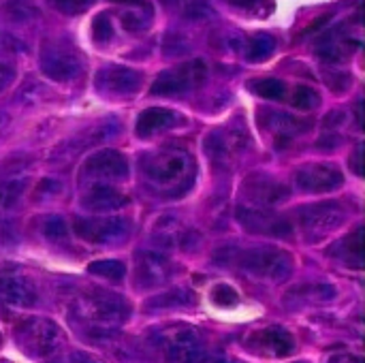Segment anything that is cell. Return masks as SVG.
Returning a JSON list of instances; mask_svg holds the SVG:
<instances>
[{
    "label": "cell",
    "mask_w": 365,
    "mask_h": 363,
    "mask_svg": "<svg viewBox=\"0 0 365 363\" xmlns=\"http://www.w3.org/2000/svg\"><path fill=\"white\" fill-rule=\"evenodd\" d=\"M195 297L188 289H171V291H165L156 297H152L148 302V310H167V308H178V306H188L192 304Z\"/></svg>",
    "instance_id": "obj_24"
},
{
    "label": "cell",
    "mask_w": 365,
    "mask_h": 363,
    "mask_svg": "<svg viewBox=\"0 0 365 363\" xmlns=\"http://www.w3.org/2000/svg\"><path fill=\"white\" fill-rule=\"evenodd\" d=\"M261 124L274 139L278 148H284L291 139H295L299 133L308 128V122L282 111H263L261 113Z\"/></svg>",
    "instance_id": "obj_19"
},
{
    "label": "cell",
    "mask_w": 365,
    "mask_h": 363,
    "mask_svg": "<svg viewBox=\"0 0 365 363\" xmlns=\"http://www.w3.org/2000/svg\"><path fill=\"white\" fill-rule=\"evenodd\" d=\"M346 246V263L353 265L355 270H361L364 265V242H361V229H357L349 240L342 242Z\"/></svg>",
    "instance_id": "obj_30"
},
{
    "label": "cell",
    "mask_w": 365,
    "mask_h": 363,
    "mask_svg": "<svg viewBox=\"0 0 365 363\" xmlns=\"http://www.w3.org/2000/svg\"><path fill=\"white\" fill-rule=\"evenodd\" d=\"M178 122H180V118L175 111L165 109V107H150L139 113L135 131L139 137H152L156 133H165V131L173 128Z\"/></svg>",
    "instance_id": "obj_21"
},
{
    "label": "cell",
    "mask_w": 365,
    "mask_h": 363,
    "mask_svg": "<svg viewBox=\"0 0 365 363\" xmlns=\"http://www.w3.org/2000/svg\"><path fill=\"white\" fill-rule=\"evenodd\" d=\"M259 340H261V347L265 344L274 355L278 357H287L295 351V340L293 336L282 329V327H267L259 334Z\"/></svg>",
    "instance_id": "obj_23"
},
{
    "label": "cell",
    "mask_w": 365,
    "mask_h": 363,
    "mask_svg": "<svg viewBox=\"0 0 365 363\" xmlns=\"http://www.w3.org/2000/svg\"><path fill=\"white\" fill-rule=\"evenodd\" d=\"M188 233L190 231L184 227V223L178 216L165 214V216H160L156 220V225L152 229V240H154V244H156V248L160 252V250H171L175 246L184 248V242H186Z\"/></svg>",
    "instance_id": "obj_20"
},
{
    "label": "cell",
    "mask_w": 365,
    "mask_h": 363,
    "mask_svg": "<svg viewBox=\"0 0 365 363\" xmlns=\"http://www.w3.org/2000/svg\"><path fill=\"white\" fill-rule=\"evenodd\" d=\"M47 2L53 11L62 15H79L94 4V0H47Z\"/></svg>",
    "instance_id": "obj_33"
},
{
    "label": "cell",
    "mask_w": 365,
    "mask_h": 363,
    "mask_svg": "<svg viewBox=\"0 0 365 363\" xmlns=\"http://www.w3.org/2000/svg\"><path fill=\"white\" fill-rule=\"evenodd\" d=\"M41 71L56 81H73L81 75L83 62L79 53L68 47V43H51L45 45L41 53Z\"/></svg>",
    "instance_id": "obj_9"
},
{
    "label": "cell",
    "mask_w": 365,
    "mask_h": 363,
    "mask_svg": "<svg viewBox=\"0 0 365 363\" xmlns=\"http://www.w3.org/2000/svg\"><path fill=\"white\" fill-rule=\"evenodd\" d=\"M291 103H293V107H297L302 111H310L319 105V92L310 86H297Z\"/></svg>",
    "instance_id": "obj_31"
},
{
    "label": "cell",
    "mask_w": 365,
    "mask_h": 363,
    "mask_svg": "<svg viewBox=\"0 0 365 363\" xmlns=\"http://www.w3.org/2000/svg\"><path fill=\"white\" fill-rule=\"evenodd\" d=\"M19 347L32 357H51L60 349V329L47 319H28L17 325Z\"/></svg>",
    "instance_id": "obj_4"
},
{
    "label": "cell",
    "mask_w": 365,
    "mask_h": 363,
    "mask_svg": "<svg viewBox=\"0 0 365 363\" xmlns=\"http://www.w3.org/2000/svg\"><path fill=\"white\" fill-rule=\"evenodd\" d=\"M15 79V66L11 62H0V92L9 88Z\"/></svg>",
    "instance_id": "obj_38"
},
{
    "label": "cell",
    "mask_w": 365,
    "mask_h": 363,
    "mask_svg": "<svg viewBox=\"0 0 365 363\" xmlns=\"http://www.w3.org/2000/svg\"><path fill=\"white\" fill-rule=\"evenodd\" d=\"M331 363H361V359H357L353 355H340V357H336Z\"/></svg>",
    "instance_id": "obj_40"
},
{
    "label": "cell",
    "mask_w": 365,
    "mask_h": 363,
    "mask_svg": "<svg viewBox=\"0 0 365 363\" xmlns=\"http://www.w3.org/2000/svg\"><path fill=\"white\" fill-rule=\"evenodd\" d=\"M92 39L96 43H107L113 39V24L109 13H98L92 21Z\"/></svg>",
    "instance_id": "obj_32"
},
{
    "label": "cell",
    "mask_w": 365,
    "mask_h": 363,
    "mask_svg": "<svg viewBox=\"0 0 365 363\" xmlns=\"http://www.w3.org/2000/svg\"><path fill=\"white\" fill-rule=\"evenodd\" d=\"M43 233H45V237H49V240H66L68 229H66V223H64L60 216H51V218L45 220Z\"/></svg>",
    "instance_id": "obj_35"
},
{
    "label": "cell",
    "mask_w": 365,
    "mask_h": 363,
    "mask_svg": "<svg viewBox=\"0 0 365 363\" xmlns=\"http://www.w3.org/2000/svg\"><path fill=\"white\" fill-rule=\"evenodd\" d=\"M62 193V184H60V180H53V178H45V180H41L38 182V186H36V197L38 199H53V197H58Z\"/></svg>",
    "instance_id": "obj_36"
},
{
    "label": "cell",
    "mask_w": 365,
    "mask_h": 363,
    "mask_svg": "<svg viewBox=\"0 0 365 363\" xmlns=\"http://www.w3.org/2000/svg\"><path fill=\"white\" fill-rule=\"evenodd\" d=\"M244 195L246 199L257 205V208H269V205H276V203H282L289 199L291 190L287 184L269 178V175H263V173H255L246 180L244 184Z\"/></svg>",
    "instance_id": "obj_16"
},
{
    "label": "cell",
    "mask_w": 365,
    "mask_h": 363,
    "mask_svg": "<svg viewBox=\"0 0 365 363\" xmlns=\"http://www.w3.org/2000/svg\"><path fill=\"white\" fill-rule=\"evenodd\" d=\"M212 363H227V362H225V359H214Z\"/></svg>",
    "instance_id": "obj_41"
},
{
    "label": "cell",
    "mask_w": 365,
    "mask_h": 363,
    "mask_svg": "<svg viewBox=\"0 0 365 363\" xmlns=\"http://www.w3.org/2000/svg\"><path fill=\"white\" fill-rule=\"evenodd\" d=\"M81 182H94V184H113L128 178V160L118 150L105 148L94 152L86 158L81 173Z\"/></svg>",
    "instance_id": "obj_7"
},
{
    "label": "cell",
    "mask_w": 365,
    "mask_h": 363,
    "mask_svg": "<svg viewBox=\"0 0 365 363\" xmlns=\"http://www.w3.org/2000/svg\"><path fill=\"white\" fill-rule=\"evenodd\" d=\"M141 169L152 184L160 188H178L192 175V158L178 148L158 150L141 160Z\"/></svg>",
    "instance_id": "obj_1"
},
{
    "label": "cell",
    "mask_w": 365,
    "mask_h": 363,
    "mask_svg": "<svg viewBox=\"0 0 365 363\" xmlns=\"http://www.w3.org/2000/svg\"><path fill=\"white\" fill-rule=\"evenodd\" d=\"M0 304L15 306V308H30L36 304V289L26 276L13 270H2L0 272Z\"/></svg>",
    "instance_id": "obj_17"
},
{
    "label": "cell",
    "mask_w": 365,
    "mask_h": 363,
    "mask_svg": "<svg viewBox=\"0 0 365 363\" xmlns=\"http://www.w3.org/2000/svg\"><path fill=\"white\" fill-rule=\"evenodd\" d=\"M83 310L96 327H115L130 315L128 302L109 291H92L83 300Z\"/></svg>",
    "instance_id": "obj_8"
},
{
    "label": "cell",
    "mask_w": 365,
    "mask_h": 363,
    "mask_svg": "<svg viewBox=\"0 0 365 363\" xmlns=\"http://www.w3.org/2000/svg\"><path fill=\"white\" fill-rule=\"evenodd\" d=\"M252 90L257 96L261 98H269V101H280L284 98V92H287V86L284 81L276 79V77H265V79H259L252 83Z\"/></svg>",
    "instance_id": "obj_28"
},
{
    "label": "cell",
    "mask_w": 365,
    "mask_h": 363,
    "mask_svg": "<svg viewBox=\"0 0 365 363\" xmlns=\"http://www.w3.org/2000/svg\"><path fill=\"white\" fill-rule=\"evenodd\" d=\"M175 274L173 263L158 250H145L135 257V276L141 289H154L169 282Z\"/></svg>",
    "instance_id": "obj_14"
},
{
    "label": "cell",
    "mask_w": 365,
    "mask_h": 363,
    "mask_svg": "<svg viewBox=\"0 0 365 363\" xmlns=\"http://www.w3.org/2000/svg\"><path fill=\"white\" fill-rule=\"evenodd\" d=\"M71 363H101V362H96L94 357H90V355H86V353H75V355L71 357Z\"/></svg>",
    "instance_id": "obj_39"
},
{
    "label": "cell",
    "mask_w": 365,
    "mask_h": 363,
    "mask_svg": "<svg viewBox=\"0 0 365 363\" xmlns=\"http://www.w3.org/2000/svg\"><path fill=\"white\" fill-rule=\"evenodd\" d=\"M207 79V64L203 60H188L173 68H167L152 83L154 96H182L201 88Z\"/></svg>",
    "instance_id": "obj_2"
},
{
    "label": "cell",
    "mask_w": 365,
    "mask_h": 363,
    "mask_svg": "<svg viewBox=\"0 0 365 363\" xmlns=\"http://www.w3.org/2000/svg\"><path fill=\"white\" fill-rule=\"evenodd\" d=\"M26 180L21 178H11L0 184V208H11L17 203V199L24 195Z\"/></svg>",
    "instance_id": "obj_29"
},
{
    "label": "cell",
    "mask_w": 365,
    "mask_h": 363,
    "mask_svg": "<svg viewBox=\"0 0 365 363\" xmlns=\"http://www.w3.org/2000/svg\"><path fill=\"white\" fill-rule=\"evenodd\" d=\"M88 272L98 276V278H105V280H111V282H120L124 276H126V267L124 263L115 261V259H103V261H94L88 265Z\"/></svg>",
    "instance_id": "obj_27"
},
{
    "label": "cell",
    "mask_w": 365,
    "mask_h": 363,
    "mask_svg": "<svg viewBox=\"0 0 365 363\" xmlns=\"http://www.w3.org/2000/svg\"><path fill=\"white\" fill-rule=\"evenodd\" d=\"M240 267L274 282H282L293 272V259L280 248H250L240 255Z\"/></svg>",
    "instance_id": "obj_3"
},
{
    "label": "cell",
    "mask_w": 365,
    "mask_h": 363,
    "mask_svg": "<svg viewBox=\"0 0 365 363\" xmlns=\"http://www.w3.org/2000/svg\"><path fill=\"white\" fill-rule=\"evenodd\" d=\"M297 216H299L302 231L310 240H321L327 233L342 227V223L346 220V208L338 201H323L302 208Z\"/></svg>",
    "instance_id": "obj_5"
},
{
    "label": "cell",
    "mask_w": 365,
    "mask_h": 363,
    "mask_svg": "<svg viewBox=\"0 0 365 363\" xmlns=\"http://www.w3.org/2000/svg\"><path fill=\"white\" fill-rule=\"evenodd\" d=\"M295 184L304 193H331L344 184V173L331 163H308L295 171Z\"/></svg>",
    "instance_id": "obj_13"
},
{
    "label": "cell",
    "mask_w": 365,
    "mask_h": 363,
    "mask_svg": "<svg viewBox=\"0 0 365 363\" xmlns=\"http://www.w3.org/2000/svg\"><path fill=\"white\" fill-rule=\"evenodd\" d=\"M141 83L143 75L130 66H105L94 77L96 90L111 98H130L141 90Z\"/></svg>",
    "instance_id": "obj_11"
},
{
    "label": "cell",
    "mask_w": 365,
    "mask_h": 363,
    "mask_svg": "<svg viewBox=\"0 0 365 363\" xmlns=\"http://www.w3.org/2000/svg\"><path fill=\"white\" fill-rule=\"evenodd\" d=\"M73 231L79 240L88 244H118L130 235V223L120 216H105V218L81 216L75 218Z\"/></svg>",
    "instance_id": "obj_6"
},
{
    "label": "cell",
    "mask_w": 365,
    "mask_h": 363,
    "mask_svg": "<svg viewBox=\"0 0 365 363\" xmlns=\"http://www.w3.org/2000/svg\"><path fill=\"white\" fill-rule=\"evenodd\" d=\"M237 300H240V297H237V291H235L233 287H229V285H218V287H214V291H212V302L218 304V306H222V308L235 306Z\"/></svg>",
    "instance_id": "obj_34"
},
{
    "label": "cell",
    "mask_w": 365,
    "mask_h": 363,
    "mask_svg": "<svg viewBox=\"0 0 365 363\" xmlns=\"http://www.w3.org/2000/svg\"><path fill=\"white\" fill-rule=\"evenodd\" d=\"M244 148H246V133L242 128H220L210 133L205 139L207 156L218 167H227V169L237 158V154H242Z\"/></svg>",
    "instance_id": "obj_15"
},
{
    "label": "cell",
    "mask_w": 365,
    "mask_h": 363,
    "mask_svg": "<svg viewBox=\"0 0 365 363\" xmlns=\"http://www.w3.org/2000/svg\"><path fill=\"white\" fill-rule=\"evenodd\" d=\"M165 4L186 19H205L212 15L207 0H165Z\"/></svg>",
    "instance_id": "obj_25"
},
{
    "label": "cell",
    "mask_w": 365,
    "mask_h": 363,
    "mask_svg": "<svg viewBox=\"0 0 365 363\" xmlns=\"http://www.w3.org/2000/svg\"><path fill=\"white\" fill-rule=\"evenodd\" d=\"M276 49V39L267 32L263 34H255L248 43H246V58L250 62H261V60H267Z\"/></svg>",
    "instance_id": "obj_26"
},
{
    "label": "cell",
    "mask_w": 365,
    "mask_h": 363,
    "mask_svg": "<svg viewBox=\"0 0 365 363\" xmlns=\"http://www.w3.org/2000/svg\"><path fill=\"white\" fill-rule=\"evenodd\" d=\"M118 128H120V126H118V122H113V120L98 122V124H94L92 128H88L86 133L77 135V137L68 143L66 152H68V154H77V152H81V150H86V148H94V145L103 143L105 139L113 137V135L118 133Z\"/></svg>",
    "instance_id": "obj_22"
},
{
    "label": "cell",
    "mask_w": 365,
    "mask_h": 363,
    "mask_svg": "<svg viewBox=\"0 0 365 363\" xmlns=\"http://www.w3.org/2000/svg\"><path fill=\"white\" fill-rule=\"evenodd\" d=\"M227 2L237 9H244V11H257L259 15L269 13V9L274 6L272 0H227Z\"/></svg>",
    "instance_id": "obj_37"
},
{
    "label": "cell",
    "mask_w": 365,
    "mask_h": 363,
    "mask_svg": "<svg viewBox=\"0 0 365 363\" xmlns=\"http://www.w3.org/2000/svg\"><path fill=\"white\" fill-rule=\"evenodd\" d=\"M160 340L169 363H199L205 357L203 340L190 327H173L171 332H163Z\"/></svg>",
    "instance_id": "obj_10"
},
{
    "label": "cell",
    "mask_w": 365,
    "mask_h": 363,
    "mask_svg": "<svg viewBox=\"0 0 365 363\" xmlns=\"http://www.w3.org/2000/svg\"><path fill=\"white\" fill-rule=\"evenodd\" d=\"M237 220L240 225L255 233V235H274V237H291L293 233V225L280 216V214H274L265 208H257V205H242L237 208Z\"/></svg>",
    "instance_id": "obj_12"
},
{
    "label": "cell",
    "mask_w": 365,
    "mask_h": 363,
    "mask_svg": "<svg viewBox=\"0 0 365 363\" xmlns=\"http://www.w3.org/2000/svg\"><path fill=\"white\" fill-rule=\"evenodd\" d=\"M81 205L88 212H94V214H109V212H118V210L126 208L128 205V195L122 193L113 184H92L83 193Z\"/></svg>",
    "instance_id": "obj_18"
}]
</instances>
